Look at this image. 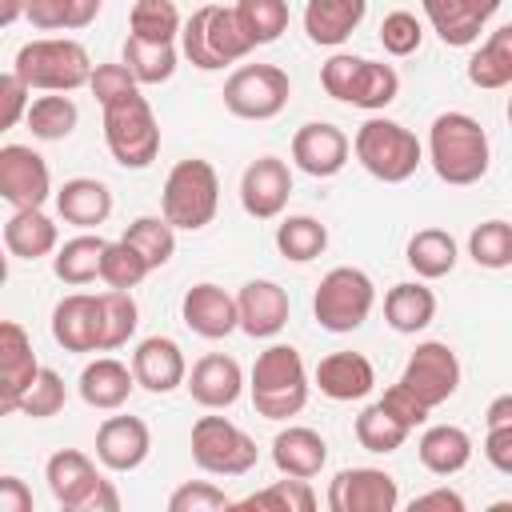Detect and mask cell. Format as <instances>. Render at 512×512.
<instances>
[{"mask_svg": "<svg viewBox=\"0 0 512 512\" xmlns=\"http://www.w3.org/2000/svg\"><path fill=\"white\" fill-rule=\"evenodd\" d=\"M428 164L452 188L480 184L492 164V144L484 124L468 112H440L428 124Z\"/></svg>", "mask_w": 512, "mask_h": 512, "instance_id": "cell-1", "label": "cell"}, {"mask_svg": "<svg viewBox=\"0 0 512 512\" xmlns=\"http://www.w3.org/2000/svg\"><path fill=\"white\" fill-rule=\"evenodd\" d=\"M92 56L80 40L72 36H40L20 44L12 56V72L32 88V92H76L88 88L92 80Z\"/></svg>", "mask_w": 512, "mask_h": 512, "instance_id": "cell-2", "label": "cell"}, {"mask_svg": "<svg viewBox=\"0 0 512 512\" xmlns=\"http://www.w3.org/2000/svg\"><path fill=\"white\" fill-rule=\"evenodd\" d=\"M308 368L304 356L292 344H268L248 376V392H252V408L264 420H288L296 412H304L308 404Z\"/></svg>", "mask_w": 512, "mask_h": 512, "instance_id": "cell-3", "label": "cell"}, {"mask_svg": "<svg viewBox=\"0 0 512 512\" xmlns=\"http://www.w3.org/2000/svg\"><path fill=\"white\" fill-rule=\"evenodd\" d=\"M352 152L360 160V168L368 176H376L380 184H404L416 176L420 160H424V148L416 140L412 128H404L400 120H388L380 112H372L356 136H352Z\"/></svg>", "mask_w": 512, "mask_h": 512, "instance_id": "cell-4", "label": "cell"}, {"mask_svg": "<svg viewBox=\"0 0 512 512\" xmlns=\"http://www.w3.org/2000/svg\"><path fill=\"white\" fill-rule=\"evenodd\" d=\"M180 52L200 72H220L228 64H240L252 52V40L244 36L236 8L224 4H200L180 32Z\"/></svg>", "mask_w": 512, "mask_h": 512, "instance_id": "cell-5", "label": "cell"}, {"mask_svg": "<svg viewBox=\"0 0 512 512\" xmlns=\"http://www.w3.org/2000/svg\"><path fill=\"white\" fill-rule=\"evenodd\" d=\"M320 84L332 100L364 108V112H384L400 96V76L392 64L352 56V52H332L320 68Z\"/></svg>", "mask_w": 512, "mask_h": 512, "instance_id": "cell-6", "label": "cell"}, {"mask_svg": "<svg viewBox=\"0 0 512 512\" xmlns=\"http://www.w3.org/2000/svg\"><path fill=\"white\" fill-rule=\"evenodd\" d=\"M216 208H220L216 168L200 156L172 164V172L164 176V188H160V212L168 216V224L176 232H200L216 220Z\"/></svg>", "mask_w": 512, "mask_h": 512, "instance_id": "cell-7", "label": "cell"}, {"mask_svg": "<svg viewBox=\"0 0 512 512\" xmlns=\"http://www.w3.org/2000/svg\"><path fill=\"white\" fill-rule=\"evenodd\" d=\"M44 480H48L52 500L64 512H120L116 484L104 480L100 468L92 464V456H84L80 448L52 452L44 464Z\"/></svg>", "mask_w": 512, "mask_h": 512, "instance_id": "cell-8", "label": "cell"}, {"mask_svg": "<svg viewBox=\"0 0 512 512\" xmlns=\"http://www.w3.org/2000/svg\"><path fill=\"white\" fill-rule=\"evenodd\" d=\"M376 308V284L364 268H352V264H340V268H328L316 284V296H312V316L324 332H356Z\"/></svg>", "mask_w": 512, "mask_h": 512, "instance_id": "cell-9", "label": "cell"}, {"mask_svg": "<svg viewBox=\"0 0 512 512\" xmlns=\"http://www.w3.org/2000/svg\"><path fill=\"white\" fill-rule=\"evenodd\" d=\"M104 144L120 168H148L160 156V124L148 96L132 92L104 108Z\"/></svg>", "mask_w": 512, "mask_h": 512, "instance_id": "cell-10", "label": "cell"}, {"mask_svg": "<svg viewBox=\"0 0 512 512\" xmlns=\"http://www.w3.org/2000/svg\"><path fill=\"white\" fill-rule=\"evenodd\" d=\"M192 460L208 476H248L260 460L256 440L228 416H200L192 424Z\"/></svg>", "mask_w": 512, "mask_h": 512, "instance_id": "cell-11", "label": "cell"}, {"mask_svg": "<svg viewBox=\"0 0 512 512\" xmlns=\"http://www.w3.org/2000/svg\"><path fill=\"white\" fill-rule=\"evenodd\" d=\"M292 80L280 64H240L224 80V108L240 120H272L288 108Z\"/></svg>", "mask_w": 512, "mask_h": 512, "instance_id": "cell-12", "label": "cell"}, {"mask_svg": "<svg viewBox=\"0 0 512 512\" xmlns=\"http://www.w3.org/2000/svg\"><path fill=\"white\" fill-rule=\"evenodd\" d=\"M400 384L412 388L428 408H440L460 388V360L444 340H424L408 356V364L400 372Z\"/></svg>", "mask_w": 512, "mask_h": 512, "instance_id": "cell-13", "label": "cell"}, {"mask_svg": "<svg viewBox=\"0 0 512 512\" xmlns=\"http://www.w3.org/2000/svg\"><path fill=\"white\" fill-rule=\"evenodd\" d=\"M400 504V484L384 468H340L328 484L332 512H392Z\"/></svg>", "mask_w": 512, "mask_h": 512, "instance_id": "cell-14", "label": "cell"}, {"mask_svg": "<svg viewBox=\"0 0 512 512\" xmlns=\"http://www.w3.org/2000/svg\"><path fill=\"white\" fill-rule=\"evenodd\" d=\"M0 196L12 208H44L52 192L48 160L28 144H4L0 148Z\"/></svg>", "mask_w": 512, "mask_h": 512, "instance_id": "cell-15", "label": "cell"}, {"mask_svg": "<svg viewBox=\"0 0 512 512\" xmlns=\"http://www.w3.org/2000/svg\"><path fill=\"white\" fill-rule=\"evenodd\" d=\"M292 196V168L280 156H260L240 176V208L252 220H276Z\"/></svg>", "mask_w": 512, "mask_h": 512, "instance_id": "cell-16", "label": "cell"}, {"mask_svg": "<svg viewBox=\"0 0 512 512\" xmlns=\"http://www.w3.org/2000/svg\"><path fill=\"white\" fill-rule=\"evenodd\" d=\"M40 360H36V348H32V336L24 332V324L16 320H4L0 324V408L4 412H16L24 392L36 384L40 376Z\"/></svg>", "mask_w": 512, "mask_h": 512, "instance_id": "cell-17", "label": "cell"}, {"mask_svg": "<svg viewBox=\"0 0 512 512\" xmlns=\"http://www.w3.org/2000/svg\"><path fill=\"white\" fill-rule=\"evenodd\" d=\"M52 340L64 352H104V308L100 296L72 292L52 308Z\"/></svg>", "mask_w": 512, "mask_h": 512, "instance_id": "cell-18", "label": "cell"}, {"mask_svg": "<svg viewBox=\"0 0 512 512\" xmlns=\"http://www.w3.org/2000/svg\"><path fill=\"white\" fill-rule=\"evenodd\" d=\"M348 152H352V140L328 120H308L292 136V164L316 180L336 176L348 164Z\"/></svg>", "mask_w": 512, "mask_h": 512, "instance_id": "cell-19", "label": "cell"}, {"mask_svg": "<svg viewBox=\"0 0 512 512\" xmlns=\"http://www.w3.org/2000/svg\"><path fill=\"white\" fill-rule=\"evenodd\" d=\"M180 316H184V324H188L196 336H204V340H224V336H232V332L240 328V304H236V296L224 292V288L212 284V280H200V284H192V288L184 292Z\"/></svg>", "mask_w": 512, "mask_h": 512, "instance_id": "cell-20", "label": "cell"}, {"mask_svg": "<svg viewBox=\"0 0 512 512\" xmlns=\"http://www.w3.org/2000/svg\"><path fill=\"white\" fill-rule=\"evenodd\" d=\"M420 4H424L432 32L448 48H472L504 0H420Z\"/></svg>", "mask_w": 512, "mask_h": 512, "instance_id": "cell-21", "label": "cell"}, {"mask_svg": "<svg viewBox=\"0 0 512 512\" xmlns=\"http://www.w3.org/2000/svg\"><path fill=\"white\" fill-rule=\"evenodd\" d=\"M152 452V432L140 416H108L96 428V460L108 472H136Z\"/></svg>", "mask_w": 512, "mask_h": 512, "instance_id": "cell-22", "label": "cell"}, {"mask_svg": "<svg viewBox=\"0 0 512 512\" xmlns=\"http://www.w3.org/2000/svg\"><path fill=\"white\" fill-rule=\"evenodd\" d=\"M184 388L192 392V400H196L200 408L224 412V408H232V404L240 400V392H244V368H240L232 356H224V352H208V356H200V360L192 364Z\"/></svg>", "mask_w": 512, "mask_h": 512, "instance_id": "cell-23", "label": "cell"}, {"mask_svg": "<svg viewBox=\"0 0 512 512\" xmlns=\"http://www.w3.org/2000/svg\"><path fill=\"white\" fill-rule=\"evenodd\" d=\"M236 304H240V332H248L252 340L280 336L288 324V312H292L288 292L276 280H248L236 292Z\"/></svg>", "mask_w": 512, "mask_h": 512, "instance_id": "cell-24", "label": "cell"}, {"mask_svg": "<svg viewBox=\"0 0 512 512\" xmlns=\"http://www.w3.org/2000/svg\"><path fill=\"white\" fill-rule=\"evenodd\" d=\"M132 372H136L140 388L164 396V392H176L188 380V360H184V352L172 336H144L132 352Z\"/></svg>", "mask_w": 512, "mask_h": 512, "instance_id": "cell-25", "label": "cell"}, {"mask_svg": "<svg viewBox=\"0 0 512 512\" xmlns=\"http://www.w3.org/2000/svg\"><path fill=\"white\" fill-rule=\"evenodd\" d=\"M316 388L336 400V404H352V400H364L372 388H376V368L368 356L360 352H328L316 372H312Z\"/></svg>", "mask_w": 512, "mask_h": 512, "instance_id": "cell-26", "label": "cell"}, {"mask_svg": "<svg viewBox=\"0 0 512 512\" xmlns=\"http://www.w3.org/2000/svg\"><path fill=\"white\" fill-rule=\"evenodd\" d=\"M132 388H136V372H132V364H124L116 356H96L92 364L80 368V380H76L80 400L88 408H96V412L124 408L128 396H132Z\"/></svg>", "mask_w": 512, "mask_h": 512, "instance_id": "cell-27", "label": "cell"}, {"mask_svg": "<svg viewBox=\"0 0 512 512\" xmlns=\"http://www.w3.org/2000/svg\"><path fill=\"white\" fill-rule=\"evenodd\" d=\"M56 216L80 232H92L100 228L108 216H112V188L96 176H72L56 188Z\"/></svg>", "mask_w": 512, "mask_h": 512, "instance_id": "cell-28", "label": "cell"}, {"mask_svg": "<svg viewBox=\"0 0 512 512\" xmlns=\"http://www.w3.org/2000/svg\"><path fill=\"white\" fill-rule=\"evenodd\" d=\"M272 464L280 476H320V468L328 464V440L316 428L304 424H288L272 436Z\"/></svg>", "mask_w": 512, "mask_h": 512, "instance_id": "cell-29", "label": "cell"}, {"mask_svg": "<svg viewBox=\"0 0 512 512\" xmlns=\"http://www.w3.org/2000/svg\"><path fill=\"white\" fill-rule=\"evenodd\" d=\"M368 16V0H308L304 32L320 48H340Z\"/></svg>", "mask_w": 512, "mask_h": 512, "instance_id": "cell-30", "label": "cell"}, {"mask_svg": "<svg viewBox=\"0 0 512 512\" xmlns=\"http://www.w3.org/2000/svg\"><path fill=\"white\" fill-rule=\"evenodd\" d=\"M4 248L16 260H40L52 256L60 248V232L56 220L44 208H12L8 224H4Z\"/></svg>", "mask_w": 512, "mask_h": 512, "instance_id": "cell-31", "label": "cell"}, {"mask_svg": "<svg viewBox=\"0 0 512 512\" xmlns=\"http://www.w3.org/2000/svg\"><path fill=\"white\" fill-rule=\"evenodd\" d=\"M472 436L460 424H432L424 428V436L416 440V456L432 476H456L468 468L472 460Z\"/></svg>", "mask_w": 512, "mask_h": 512, "instance_id": "cell-32", "label": "cell"}, {"mask_svg": "<svg viewBox=\"0 0 512 512\" xmlns=\"http://www.w3.org/2000/svg\"><path fill=\"white\" fill-rule=\"evenodd\" d=\"M384 320L400 336H416L436 320V292L420 280H400L384 296Z\"/></svg>", "mask_w": 512, "mask_h": 512, "instance_id": "cell-33", "label": "cell"}, {"mask_svg": "<svg viewBox=\"0 0 512 512\" xmlns=\"http://www.w3.org/2000/svg\"><path fill=\"white\" fill-rule=\"evenodd\" d=\"M104 248L108 240L104 236H92V232H80L72 240H64L52 256V272L56 280H64L68 288H84L100 276V264H104Z\"/></svg>", "mask_w": 512, "mask_h": 512, "instance_id": "cell-34", "label": "cell"}, {"mask_svg": "<svg viewBox=\"0 0 512 512\" xmlns=\"http://www.w3.org/2000/svg\"><path fill=\"white\" fill-rule=\"evenodd\" d=\"M468 80L484 92L512 84V24H500L488 32V40L468 56Z\"/></svg>", "mask_w": 512, "mask_h": 512, "instance_id": "cell-35", "label": "cell"}, {"mask_svg": "<svg viewBox=\"0 0 512 512\" xmlns=\"http://www.w3.org/2000/svg\"><path fill=\"white\" fill-rule=\"evenodd\" d=\"M404 260H408V268L420 280H440V276H448L456 268L460 248H456L452 232H444V228H420V232H412V240L404 248Z\"/></svg>", "mask_w": 512, "mask_h": 512, "instance_id": "cell-36", "label": "cell"}, {"mask_svg": "<svg viewBox=\"0 0 512 512\" xmlns=\"http://www.w3.org/2000/svg\"><path fill=\"white\" fill-rule=\"evenodd\" d=\"M120 60L132 68V76L140 80V84H168L172 76H176V64H180V52H176V44H160V40H140V36H132L128 32V40H124V52H120Z\"/></svg>", "mask_w": 512, "mask_h": 512, "instance_id": "cell-37", "label": "cell"}, {"mask_svg": "<svg viewBox=\"0 0 512 512\" xmlns=\"http://www.w3.org/2000/svg\"><path fill=\"white\" fill-rule=\"evenodd\" d=\"M352 432H356V444L364 448V452H376V456H388V452H396V448H404V440H408V424L404 420H396L380 400L376 404H368V408H360V416H356V424H352Z\"/></svg>", "mask_w": 512, "mask_h": 512, "instance_id": "cell-38", "label": "cell"}, {"mask_svg": "<svg viewBox=\"0 0 512 512\" xmlns=\"http://www.w3.org/2000/svg\"><path fill=\"white\" fill-rule=\"evenodd\" d=\"M104 0H28V20L40 32H80L100 16Z\"/></svg>", "mask_w": 512, "mask_h": 512, "instance_id": "cell-39", "label": "cell"}, {"mask_svg": "<svg viewBox=\"0 0 512 512\" xmlns=\"http://www.w3.org/2000/svg\"><path fill=\"white\" fill-rule=\"evenodd\" d=\"M76 120H80V108L68 92H48V96H36L32 108H28V132L36 140H64L76 132Z\"/></svg>", "mask_w": 512, "mask_h": 512, "instance_id": "cell-40", "label": "cell"}, {"mask_svg": "<svg viewBox=\"0 0 512 512\" xmlns=\"http://www.w3.org/2000/svg\"><path fill=\"white\" fill-rule=\"evenodd\" d=\"M328 248V228L316 216H284L276 224V252L292 264H308Z\"/></svg>", "mask_w": 512, "mask_h": 512, "instance_id": "cell-41", "label": "cell"}, {"mask_svg": "<svg viewBox=\"0 0 512 512\" xmlns=\"http://www.w3.org/2000/svg\"><path fill=\"white\" fill-rule=\"evenodd\" d=\"M232 8L252 48L276 44L288 32V0H236Z\"/></svg>", "mask_w": 512, "mask_h": 512, "instance_id": "cell-42", "label": "cell"}, {"mask_svg": "<svg viewBox=\"0 0 512 512\" xmlns=\"http://www.w3.org/2000/svg\"><path fill=\"white\" fill-rule=\"evenodd\" d=\"M124 240L148 260V268H164L172 256H176V228L168 224V216H136L128 228H124Z\"/></svg>", "mask_w": 512, "mask_h": 512, "instance_id": "cell-43", "label": "cell"}, {"mask_svg": "<svg viewBox=\"0 0 512 512\" xmlns=\"http://www.w3.org/2000/svg\"><path fill=\"white\" fill-rule=\"evenodd\" d=\"M236 508H248V512H312L316 492L304 476H288V480H272L268 488L236 500Z\"/></svg>", "mask_w": 512, "mask_h": 512, "instance_id": "cell-44", "label": "cell"}, {"mask_svg": "<svg viewBox=\"0 0 512 512\" xmlns=\"http://www.w3.org/2000/svg\"><path fill=\"white\" fill-rule=\"evenodd\" d=\"M128 28L140 40L176 44V36L184 32V16H180L176 0H136L128 12Z\"/></svg>", "mask_w": 512, "mask_h": 512, "instance_id": "cell-45", "label": "cell"}, {"mask_svg": "<svg viewBox=\"0 0 512 512\" xmlns=\"http://www.w3.org/2000/svg\"><path fill=\"white\" fill-rule=\"evenodd\" d=\"M468 256L488 268V272H500V268H512V224L508 220H484L472 228L468 236Z\"/></svg>", "mask_w": 512, "mask_h": 512, "instance_id": "cell-46", "label": "cell"}, {"mask_svg": "<svg viewBox=\"0 0 512 512\" xmlns=\"http://www.w3.org/2000/svg\"><path fill=\"white\" fill-rule=\"evenodd\" d=\"M100 308H104V352H116L136 336L140 308H136L132 292H124V288L100 292Z\"/></svg>", "mask_w": 512, "mask_h": 512, "instance_id": "cell-47", "label": "cell"}, {"mask_svg": "<svg viewBox=\"0 0 512 512\" xmlns=\"http://www.w3.org/2000/svg\"><path fill=\"white\" fill-rule=\"evenodd\" d=\"M148 272H152L148 260H144L124 236H120V240H108V248H104V264H100V280H104L108 288H124V292H132V288L144 284Z\"/></svg>", "mask_w": 512, "mask_h": 512, "instance_id": "cell-48", "label": "cell"}, {"mask_svg": "<svg viewBox=\"0 0 512 512\" xmlns=\"http://www.w3.org/2000/svg\"><path fill=\"white\" fill-rule=\"evenodd\" d=\"M64 400H68V384H64V376L56 372V368H40V376H36V384L24 392V400H20V416H32V420H48V416H56L60 408H64Z\"/></svg>", "mask_w": 512, "mask_h": 512, "instance_id": "cell-49", "label": "cell"}, {"mask_svg": "<svg viewBox=\"0 0 512 512\" xmlns=\"http://www.w3.org/2000/svg\"><path fill=\"white\" fill-rule=\"evenodd\" d=\"M380 44H384L388 56H412V52H420V44H424V24H420L412 12L396 8V12H388V16L380 20Z\"/></svg>", "mask_w": 512, "mask_h": 512, "instance_id": "cell-50", "label": "cell"}, {"mask_svg": "<svg viewBox=\"0 0 512 512\" xmlns=\"http://www.w3.org/2000/svg\"><path fill=\"white\" fill-rule=\"evenodd\" d=\"M88 92L96 96L100 108H108V104H116V100L140 92V80L132 76V68H128L124 60H120V64H96V68H92V80H88Z\"/></svg>", "mask_w": 512, "mask_h": 512, "instance_id": "cell-51", "label": "cell"}, {"mask_svg": "<svg viewBox=\"0 0 512 512\" xmlns=\"http://www.w3.org/2000/svg\"><path fill=\"white\" fill-rule=\"evenodd\" d=\"M224 508H236V500L208 480H188L168 496V512H224Z\"/></svg>", "mask_w": 512, "mask_h": 512, "instance_id": "cell-52", "label": "cell"}, {"mask_svg": "<svg viewBox=\"0 0 512 512\" xmlns=\"http://www.w3.org/2000/svg\"><path fill=\"white\" fill-rule=\"evenodd\" d=\"M0 124L4 128H16L20 120H28V108H32V88L8 68L4 76H0Z\"/></svg>", "mask_w": 512, "mask_h": 512, "instance_id": "cell-53", "label": "cell"}, {"mask_svg": "<svg viewBox=\"0 0 512 512\" xmlns=\"http://www.w3.org/2000/svg\"><path fill=\"white\" fill-rule=\"evenodd\" d=\"M380 404H384V408H388V412H392L396 420H404L408 428H420V424L428 420V412H432V408H428V404H424V400H420V396H416L412 388H404L400 380H396L392 388H384Z\"/></svg>", "mask_w": 512, "mask_h": 512, "instance_id": "cell-54", "label": "cell"}, {"mask_svg": "<svg viewBox=\"0 0 512 512\" xmlns=\"http://www.w3.org/2000/svg\"><path fill=\"white\" fill-rule=\"evenodd\" d=\"M484 460L500 476H512V424H492L484 432Z\"/></svg>", "mask_w": 512, "mask_h": 512, "instance_id": "cell-55", "label": "cell"}, {"mask_svg": "<svg viewBox=\"0 0 512 512\" xmlns=\"http://www.w3.org/2000/svg\"><path fill=\"white\" fill-rule=\"evenodd\" d=\"M0 512H32V492L20 476H0Z\"/></svg>", "mask_w": 512, "mask_h": 512, "instance_id": "cell-56", "label": "cell"}, {"mask_svg": "<svg viewBox=\"0 0 512 512\" xmlns=\"http://www.w3.org/2000/svg\"><path fill=\"white\" fill-rule=\"evenodd\" d=\"M428 508H440V512H464V496L452 492V488H432V492L412 496V512H428Z\"/></svg>", "mask_w": 512, "mask_h": 512, "instance_id": "cell-57", "label": "cell"}, {"mask_svg": "<svg viewBox=\"0 0 512 512\" xmlns=\"http://www.w3.org/2000/svg\"><path fill=\"white\" fill-rule=\"evenodd\" d=\"M492 424H512V392H500V396L488 400V408H484V428H492Z\"/></svg>", "mask_w": 512, "mask_h": 512, "instance_id": "cell-58", "label": "cell"}, {"mask_svg": "<svg viewBox=\"0 0 512 512\" xmlns=\"http://www.w3.org/2000/svg\"><path fill=\"white\" fill-rule=\"evenodd\" d=\"M24 12H28V0H0V24H4V28L16 24Z\"/></svg>", "mask_w": 512, "mask_h": 512, "instance_id": "cell-59", "label": "cell"}, {"mask_svg": "<svg viewBox=\"0 0 512 512\" xmlns=\"http://www.w3.org/2000/svg\"><path fill=\"white\" fill-rule=\"evenodd\" d=\"M508 124H512V96H508Z\"/></svg>", "mask_w": 512, "mask_h": 512, "instance_id": "cell-60", "label": "cell"}]
</instances>
